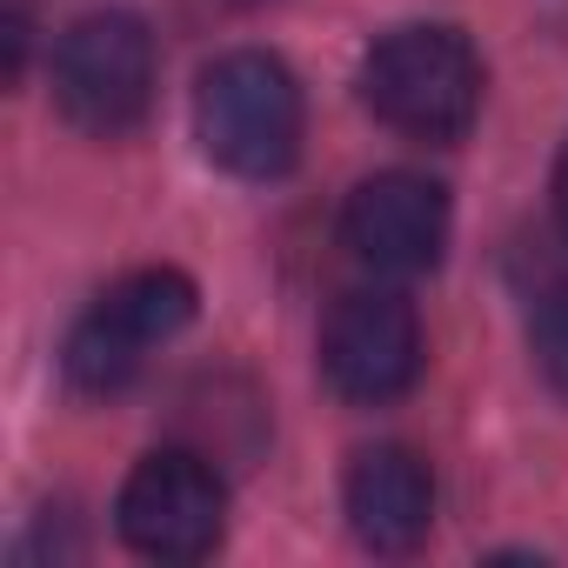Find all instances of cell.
Returning a JSON list of instances; mask_svg holds the SVG:
<instances>
[{
  "label": "cell",
  "mask_w": 568,
  "mask_h": 568,
  "mask_svg": "<svg viewBox=\"0 0 568 568\" xmlns=\"http://www.w3.org/2000/svg\"><path fill=\"white\" fill-rule=\"evenodd\" d=\"M362 101L402 141L455 148L481 114V61L455 28H395L362 61Z\"/></svg>",
  "instance_id": "1"
},
{
  "label": "cell",
  "mask_w": 568,
  "mask_h": 568,
  "mask_svg": "<svg viewBox=\"0 0 568 568\" xmlns=\"http://www.w3.org/2000/svg\"><path fill=\"white\" fill-rule=\"evenodd\" d=\"M194 134L234 181H274L302 154V88L261 48L221 54L194 81Z\"/></svg>",
  "instance_id": "2"
},
{
  "label": "cell",
  "mask_w": 568,
  "mask_h": 568,
  "mask_svg": "<svg viewBox=\"0 0 568 568\" xmlns=\"http://www.w3.org/2000/svg\"><path fill=\"white\" fill-rule=\"evenodd\" d=\"M154 81H161V54L148 21L134 14H88L54 48V108L68 114V128L94 141L134 134L154 108Z\"/></svg>",
  "instance_id": "3"
},
{
  "label": "cell",
  "mask_w": 568,
  "mask_h": 568,
  "mask_svg": "<svg viewBox=\"0 0 568 568\" xmlns=\"http://www.w3.org/2000/svg\"><path fill=\"white\" fill-rule=\"evenodd\" d=\"M194 302L201 295H194V281L181 267H134V274H121L68 335V355H61L68 382L81 395H121L148 368V355L194 322Z\"/></svg>",
  "instance_id": "4"
},
{
  "label": "cell",
  "mask_w": 568,
  "mask_h": 568,
  "mask_svg": "<svg viewBox=\"0 0 568 568\" xmlns=\"http://www.w3.org/2000/svg\"><path fill=\"white\" fill-rule=\"evenodd\" d=\"M114 528L148 561H201L221 548L227 528V488L214 455L201 448H154L134 462L114 501Z\"/></svg>",
  "instance_id": "5"
},
{
  "label": "cell",
  "mask_w": 568,
  "mask_h": 568,
  "mask_svg": "<svg viewBox=\"0 0 568 568\" xmlns=\"http://www.w3.org/2000/svg\"><path fill=\"white\" fill-rule=\"evenodd\" d=\"M422 315L388 288H355L322 322V382L355 408H388L422 382Z\"/></svg>",
  "instance_id": "6"
},
{
  "label": "cell",
  "mask_w": 568,
  "mask_h": 568,
  "mask_svg": "<svg viewBox=\"0 0 568 568\" xmlns=\"http://www.w3.org/2000/svg\"><path fill=\"white\" fill-rule=\"evenodd\" d=\"M448 187L428 181V174H408V168H388V174H368L348 207H342V247L375 267V274H428L442 254H448Z\"/></svg>",
  "instance_id": "7"
},
{
  "label": "cell",
  "mask_w": 568,
  "mask_h": 568,
  "mask_svg": "<svg viewBox=\"0 0 568 568\" xmlns=\"http://www.w3.org/2000/svg\"><path fill=\"white\" fill-rule=\"evenodd\" d=\"M348 528L362 548L375 555H408L428 541V521H435V475L415 448L402 442H375L348 462Z\"/></svg>",
  "instance_id": "8"
},
{
  "label": "cell",
  "mask_w": 568,
  "mask_h": 568,
  "mask_svg": "<svg viewBox=\"0 0 568 568\" xmlns=\"http://www.w3.org/2000/svg\"><path fill=\"white\" fill-rule=\"evenodd\" d=\"M535 368L548 375L555 395H568V281L535 302Z\"/></svg>",
  "instance_id": "9"
},
{
  "label": "cell",
  "mask_w": 568,
  "mask_h": 568,
  "mask_svg": "<svg viewBox=\"0 0 568 568\" xmlns=\"http://www.w3.org/2000/svg\"><path fill=\"white\" fill-rule=\"evenodd\" d=\"M8 81H21V68H28V41H34V21H28V0H8Z\"/></svg>",
  "instance_id": "10"
},
{
  "label": "cell",
  "mask_w": 568,
  "mask_h": 568,
  "mask_svg": "<svg viewBox=\"0 0 568 568\" xmlns=\"http://www.w3.org/2000/svg\"><path fill=\"white\" fill-rule=\"evenodd\" d=\"M555 221H561V234H568V148H561V161H555Z\"/></svg>",
  "instance_id": "11"
},
{
  "label": "cell",
  "mask_w": 568,
  "mask_h": 568,
  "mask_svg": "<svg viewBox=\"0 0 568 568\" xmlns=\"http://www.w3.org/2000/svg\"><path fill=\"white\" fill-rule=\"evenodd\" d=\"M234 8H267V0H234Z\"/></svg>",
  "instance_id": "12"
}]
</instances>
